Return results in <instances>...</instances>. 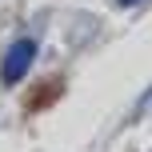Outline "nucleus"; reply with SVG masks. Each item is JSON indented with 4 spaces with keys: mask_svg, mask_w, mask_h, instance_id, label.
<instances>
[{
    "mask_svg": "<svg viewBox=\"0 0 152 152\" xmlns=\"http://www.w3.org/2000/svg\"><path fill=\"white\" fill-rule=\"evenodd\" d=\"M116 4H136V0H116Z\"/></svg>",
    "mask_w": 152,
    "mask_h": 152,
    "instance_id": "f03ea898",
    "label": "nucleus"
},
{
    "mask_svg": "<svg viewBox=\"0 0 152 152\" xmlns=\"http://www.w3.org/2000/svg\"><path fill=\"white\" fill-rule=\"evenodd\" d=\"M32 60H36V40H16L12 48L4 52V68H0V76H4V84H16V80H24L32 68Z\"/></svg>",
    "mask_w": 152,
    "mask_h": 152,
    "instance_id": "f257e3e1",
    "label": "nucleus"
}]
</instances>
